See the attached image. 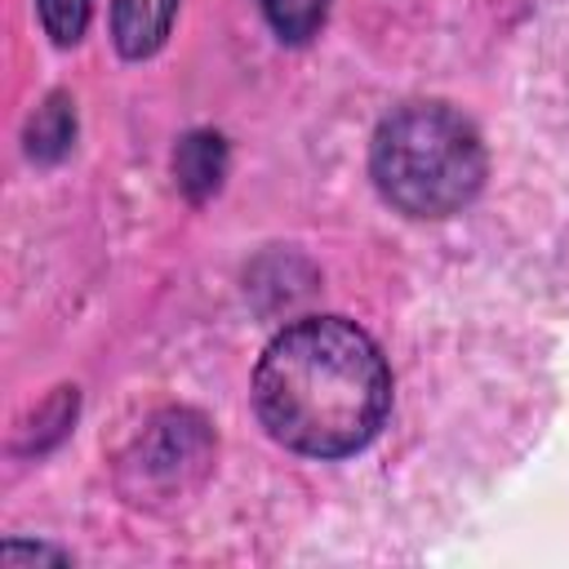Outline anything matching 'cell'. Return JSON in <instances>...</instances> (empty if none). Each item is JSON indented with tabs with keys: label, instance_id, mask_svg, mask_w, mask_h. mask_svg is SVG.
<instances>
[{
	"label": "cell",
	"instance_id": "6da1fadb",
	"mask_svg": "<svg viewBox=\"0 0 569 569\" xmlns=\"http://www.w3.org/2000/svg\"><path fill=\"white\" fill-rule=\"evenodd\" d=\"M253 409L276 445L307 458H347L382 431L391 369L356 320L302 316L267 342L253 369Z\"/></svg>",
	"mask_w": 569,
	"mask_h": 569
},
{
	"label": "cell",
	"instance_id": "7a4b0ae2",
	"mask_svg": "<svg viewBox=\"0 0 569 569\" xmlns=\"http://www.w3.org/2000/svg\"><path fill=\"white\" fill-rule=\"evenodd\" d=\"M485 173V142L449 102H405L373 129L369 178L405 218L462 213L480 196Z\"/></svg>",
	"mask_w": 569,
	"mask_h": 569
},
{
	"label": "cell",
	"instance_id": "3957f363",
	"mask_svg": "<svg viewBox=\"0 0 569 569\" xmlns=\"http://www.w3.org/2000/svg\"><path fill=\"white\" fill-rule=\"evenodd\" d=\"M213 431L196 409H160L116 462V485L138 507L182 502L213 471Z\"/></svg>",
	"mask_w": 569,
	"mask_h": 569
},
{
	"label": "cell",
	"instance_id": "277c9868",
	"mask_svg": "<svg viewBox=\"0 0 569 569\" xmlns=\"http://www.w3.org/2000/svg\"><path fill=\"white\" fill-rule=\"evenodd\" d=\"M227 164H231V151L218 129H191L173 147V182L191 204H204L222 191Z\"/></svg>",
	"mask_w": 569,
	"mask_h": 569
},
{
	"label": "cell",
	"instance_id": "5b68a950",
	"mask_svg": "<svg viewBox=\"0 0 569 569\" xmlns=\"http://www.w3.org/2000/svg\"><path fill=\"white\" fill-rule=\"evenodd\" d=\"M178 18V0H111V44L120 58H151Z\"/></svg>",
	"mask_w": 569,
	"mask_h": 569
},
{
	"label": "cell",
	"instance_id": "8992f818",
	"mask_svg": "<svg viewBox=\"0 0 569 569\" xmlns=\"http://www.w3.org/2000/svg\"><path fill=\"white\" fill-rule=\"evenodd\" d=\"M22 147L36 164H58L71 147H76V102L71 93L53 89L31 116H27V129H22Z\"/></svg>",
	"mask_w": 569,
	"mask_h": 569
},
{
	"label": "cell",
	"instance_id": "52a82bcc",
	"mask_svg": "<svg viewBox=\"0 0 569 569\" xmlns=\"http://www.w3.org/2000/svg\"><path fill=\"white\" fill-rule=\"evenodd\" d=\"M258 4L284 44H307L325 27V13H329V0H258Z\"/></svg>",
	"mask_w": 569,
	"mask_h": 569
},
{
	"label": "cell",
	"instance_id": "ba28073f",
	"mask_svg": "<svg viewBox=\"0 0 569 569\" xmlns=\"http://www.w3.org/2000/svg\"><path fill=\"white\" fill-rule=\"evenodd\" d=\"M36 13H40L44 36H49L58 49H71V44H80V36L89 31L93 0H36Z\"/></svg>",
	"mask_w": 569,
	"mask_h": 569
},
{
	"label": "cell",
	"instance_id": "9c48e42d",
	"mask_svg": "<svg viewBox=\"0 0 569 569\" xmlns=\"http://www.w3.org/2000/svg\"><path fill=\"white\" fill-rule=\"evenodd\" d=\"M76 422V387H58L40 409H36V427H31V445L27 453H44L49 445H58Z\"/></svg>",
	"mask_w": 569,
	"mask_h": 569
},
{
	"label": "cell",
	"instance_id": "30bf717a",
	"mask_svg": "<svg viewBox=\"0 0 569 569\" xmlns=\"http://www.w3.org/2000/svg\"><path fill=\"white\" fill-rule=\"evenodd\" d=\"M71 556L58 551V547H44V542H4L0 547V565H67Z\"/></svg>",
	"mask_w": 569,
	"mask_h": 569
}]
</instances>
